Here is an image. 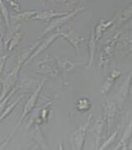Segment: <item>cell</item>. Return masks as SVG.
<instances>
[{"mask_svg": "<svg viewBox=\"0 0 132 150\" xmlns=\"http://www.w3.org/2000/svg\"><path fill=\"white\" fill-rule=\"evenodd\" d=\"M92 118V115H90L88 117L87 121L82 126H80L77 130L73 132V134H72V148L74 149L81 150L83 149L87 130L90 125Z\"/></svg>", "mask_w": 132, "mask_h": 150, "instance_id": "6", "label": "cell"}, {"mask_svg": "<svg viewBox=\"0 0 132 150\" xmlns=\"http://www.w3.org/2000/svg\"><path fill=\"white\" fill-rule=\"evenodd\" d=\"M97 39L95 38V34L94 32L91 31V34H90V38H89V42H88V49H89V55H90V60H89V63L87 65V69L92 67L93 62H94V58H95V55L97 52Z\"/></svg>", "mask_w": 132, "mask_h": 150, "instance_id": "15", "label": "cell"}, {"mask_svg": "<svg viewBox=\"0 0 132 150\" xmlns=\"http://www.w3.org/2000/svg\"><path fill=\"white\" fill-rule=\"evenodd\" d=\"M9 54L5 53L0 57V75H1V73L3 72L5 63H6V61H7L8 57H9Z\"/></svg>", "mask_w": 132, "mask_h": 150, "instance_id": "28", "label": "cell"}, {"mask_svg": "<svg viewBox=\"0 0 132 150\" xmlns=\"http://www.w3.org/2000/svg\"><path fill=\"white\" fill-rule=\"evenodd\" d=\"M115 21H116V18L113 19H104V18H102V19L100 20V22L97 25L95 32H94L95 38L97 39V41L101 38L102 37L103 33L114 24Z\"/></svg>", "mask_w": 132, "mask_h": 150, "instance_id": "14", "label": "cell"}, {"mask_svg": "<svg viewBox=\"0 0 132 150\" xmlns=\"http://www.w3.org/2000/svg\"><path fill=\"white\" fill-rule=\"evenodd\" d=\"M46 80H47V78L46 77L43 79V81L40 82L39 85L38 86V87L36 88V90L34 91V92L33 93V95L29 97V99L28 100V101L26 102L24 108H23V114H22V115L20 117L19 120L18 121V123L16 124V125H15L14 129H13V130L12 132L11 135L9 137V140H10V139H12L13 135L14 134L15 131L17 130V129H18L20 126V125L22 124V122L23 121V120L25 119V117L27 116L29 113H31V111L33 110V108H34L35 105H36V104H37V102H38V96H39L40 92H41L42 89L43 87Z\"/></svg>", "mask_w": 132, "mask_h": 150, "instance_id": "1", "label": "cell"}, {"mask_svg": "<svg viewBox=\"0 0 132 150\" xmlns=\"http://www.w3.org/2000/svg\"><path fill=\"white\" fill-rule=\"evenodd\" d=\"M59 36H61L60 33H54L53 34V35H51V36H49L48 38L45 39V40H44L43 42L41 44L40 43L38 44V46L36 47V49L33 51V52L32 55L30 56L29 58L28 59V61L26 62L25 64H28V63H29L30 62H32V61H33V59L35 58L36 57H38V56L40 55V54L42 53L43 52H44V51L48 48L51 44L56 39L58 38Z\"/></svg>", "mask_w": 132, "mask_h": 150, "instance_id": "8", "label": "cell"}, {"mask_svg": "<svg viewBox=\"0 0 132 150\" xmlns=\"http://www.w3.org/2000/svg\"><path fill=\"white\" fill-rule=\"evenodd\" d=\"M53 2H55L58 4H65V5H70L73 4L75 3H77L81 0H51Z\"/></svg>", "mask_w": 132, "mask_h": 150, "instance_id": "29", "label": "cell"}, {"mask_svg": "<svg viewBox=\"0 0 132 150\" xmlns=\"http://www.w3.org/2000/svg\"><path fill=\"white\" fill-rule=\"evenodd\" d=\"M38 11H33V10H28L22 13H18L17 14L13 16V18L17 21V22H24V21H28L32 20V18L37 13Z\"/></svg>", "mask_w": 132, "mask_h": 150, "instance_id": "17", "label": "cell"}, {"mask_svg": "<svg viewBox=\"0 0 132 150\" xmlns=\"http://www.w3.org/2000/svg\"><path fill=\"white\" fill-rule=\"evenodd\" d=\"M92 107V101L88 98H80L76 102V108L79 111H87Z\"/></svg>", "mask_w": 132, "mask_h": 150, "instance_id": "19", "label": "cell"}, {"mask_svg": "<svg viewBox=\"0 0 132 150\" xmlns=\"http://www.w3.org/2000/svg\"><path fill=\"white\" fill-rule=\"evenodd\" d=\"M104 120H106L108 129L110 130L112 125L113 119L117 110V105L114 100H109L104 105Z\"/></svg>", "mask_w": 132, "mask_h": 150, "instance_id": "9", "label": "cell"}, {"mask_svg": "<svg viewBox=\"0 0 132 150\" xmlns=\"http://www.w3.org/2000/svg\"><path fill=\"white\" fill-rule=\"evenodd\" d=\"M20 69H21V67H19L17 64H15L14 67L13 68L11 72L9 73L5 76L4 79L3 80V81H2L3 89H2V94L0 96V101L3 100V99L9 93L10 91L13 87L15 83L17 82Z\"/></svg>", "mask_w": 132, "mask_h": 150, "instance_id": "4", "label": "cell"}, {"mask_svg": "<svg viewBox=\"0 0 132 150\" xmlns=\"http://www.w3.org/2000/svg\"><path fill=\"white\" fill-rule=\"evenodd\" d=\"M35 71L43 75L53 76H55L59 74L58 70L56 66L55 59L49 55H47L43 57L39 62L36 65Z\"/></svg>", "mask_w": 132, "mask_h": 150, "instance_id": "3", "label": "cell"}, {"mask_svg": "<svg viewBox=\"0 0 132 150\" xmlns=\"http://www.w3.org/2000/svg\"><path fill=\"white\" fill-rule=\"evenodd\" d=\"M18 87H16L14 88V89H12L11 91H10V92L3 99V100H1L0 101V114L2 113V111L4 110V109L5 108V105L7 104V102H8V100H9L10 98H11V96L14 94L15 92L18 91Z\"/></svg>", "mask_w": 132, "mask_h": 150, "instance_id": "24", "label": "cell"}, {"mask_svg": "<svg viewBox=\"0 0 132 150\" xmlns=\"http://www.w3.org/2000/svg\"><path fill=\"white\" fill-rule=\"evenodd\" d=\"M56 66L58 70L59 74H70L75 69H77L79 67L82 66L83 63L81 62H73L69 60H65V59L57 58L55 59Z\"/></svg>", "mask_w": 132, "mask_h": 150, "instance_id": "7", "label": "cell"}, {"mask_svg": "<svg viewBox=\"0 0 132 150\" xmlns=\"http://www.w3.org/2000/svg\"><path fill=\"white\" fill-rule=\"evenodd\" d=\"M23 34L21 33L16 32V33L12 36V38H10L9 42V46L7 47L8 52H6V53H9L10 55V53L12 52V51H13V50L16 47V46L21 42V40L23 39Z\"/></svg>", "mask_w": 132, "mask_h": 150, "instance_id": "18", "label": "cell"}, {"mask_svg": "<svg viewBox=\"0 0 132 150\" xmlns=\"http://www.w3.org/2000/svg\"><path fill=\"white\" fill-rule=\"evenodd\" d=\"M0 13L4 20L5 23L7 27L10 28V22H9V10L7 8V5L5 4L4 0H0Z\"/></svg>", "mask_w": 132, "mask_h": 150, "instance_id": "23", "label": "cell"}, {"mask_svg": "<svg viewBox=\"0 0 132 150\" xmlns=\"http://www.w3.org/2000/svg\"><path fill=\"white\" fill-rule=\"evenodd\" d=\"M66 12H55L53 10H46L37 12V13L32 18V20H42V21H50L53 18L61 17L63 15L67 14Z\"/></svg>", "mask_w": 132, "mask_h": 150, "instance_id": "10", "label": "cell"}, {"mask_svg": "<svg viewBox=\"0 0 132 150\" xmlns=\"http://www.w3.org/2000/svg\"><path fill=\"white\" fill-rule=\"evenodd\" d=\"M121 33L119 32L115 34L107 42L105 47L102 49L101 53L100 55V61H99V67H105L108 65V63L111 62V57L113 56V52L116 48L119 40H120Z\"/></svg>", "mask_w": 132, "mask_h": 150, "instance_id": "2", "label": "cell"}, {"mask_svg": "<svg viewBox=\"0 0 132 150\" xmlns=\"http://www.w3.org/2000/svg\"><path fill=\"white\" fill-rule=\"evenodd\" d=\"M9 4L10 5V7L14 10L16 13H19L20 12V5L18 2V0H6Z\"/></svg>", "mask_w": 132, "mask_h": 150, "instance_id": "27", "label": "cell"}, {"mask_svg": "<svg viewBox=\"0 0 132 150\" xmlns=\"http://www.w3.org/2000/svg\"><path fill=\"white\" fill-rule=\"evenodd\" d=\"M23 97H24V96H20V98H18V99L17 100H15L14 102H13L10 105H9V106H7L6 108H4V110L2 111V113L0 114V122L4 120L5 118L8 116L11 112L13 111V110L15 107H16V105L18 104V102L21 101V100H22Z\"/></svg>", "mask_w": 132, "mask_h": 150, "instance_id": "21", "label": "cell"}, {"mask_svg": "<svg viewBox=\"0 0 132 150\" xmlns=\"http://www.w3.org/2000/svg\"><path fill=\"white\" fill-rule=\"evenodd\" d=\"M121 76V71H119L117 69H114L110 73V75L108 76L106 79L105 80V81L101 84L100 91L101 92V94H106L108 91L111 90V88L112 86V85L115 82V81Z\"/></svg>", "mask_w": 132, "mask_h": 150, "instance_id": "11", "label": "cell"}, {"mask_svg": "<svg viewBox=\"0 0 132 150\" xmlns=\"http://www.w3.org/2000/svg\"><path fill=\"white\" fill-rule=\"evenodd\" d=\"M4 33H5V28H4V20L2 19V18L0 17V52L3 51L4 47Z\"/></svg>", "mask_w": 132, "mask_h": 150, "instance_id": "25", "label": "cell"}, {"mask_svg": "<svg viewBox=\"0 0 132 150\" xmlns=\"http://www.w3.org/2000/svg\"><path fill=\"white\" fill-rule=\"evenodd\" d=\"M84 9V7H77V8H75L73 12L70 13H67V14L63 15V16H61V17H57V18H53V20L49 23L47 28L43 31V33L41 34V37H43L44 35H46L47 33H50L51 31H53L55 28H60L62 27V25H64L66 23H67L69 20L72 19L73 18L74 16L78 13L79 12H81L82 10Z\"/></svg>", "mask_w": 132, "mask_h": 150, "instance_id": "5", "label": "cell"}, {"mask_svg": "<svg viewBox=\"0 0 132 150\" xmlns=\"http://www.w3.org/2000/svg\"><path fill=\"white\" fill-rule=\"evenodd\" d=\"M131 13H132V8L131 5H130L128 8H126L123 10L121 11V13H119V16H118L117 21L118 23H123L125 22H127L128 20L131 19Z\"/></svg>", "mask_w": 132, "mask_h": 150, "instance_id": "20", "label": "cell"}, {"mask_svg": "<svg viewBox=\"0 0 132 150\" xmlns=\"http://www.w3.org/2000/svg\"><path fill=\"white\" fill-rule=\"evenodd\" d=\"M116 136H117V132L116 131H115L114 133H113L110 136L109 138H108V139L104 144H102L101 147H99V149H106L108 148L109 146L111 145V144H112L114 140L116 139Z\"/></svg>", "mask_w": 132, "mask_h": 150, "instance_id": "26", "label": "cell"}, {"mask_svg": "<svg viewBox=\"0 0 132 150\" xmlns=\"http://www.w3.org/2000/svg\"><path fill=\"white\" fill-rule=\"evenodd\" d=\"M131 74L130 73L129 76H128V77L126 79V81L121 85V89L119 90V92H118L117 106L120 109H121V107L123 105V103L125 101L126 98L127 97L128 91H129L130 86H131Z\"/></svg>", "mask_w": 132, "mask_h": 150, "instance_id": "12", "label": "cell"}, {"mask_svg": "<svg viewBox=\"0 0 132 150\" xmlns=\"http://www.w3.org/2000/svg\"><path fill=\"white\" fill-rule=\"evenodd\" d=\"M104 118H100L95 124V127L93 129V134L96 139V149H99V144H100V138H101V134L103 129V125H104Z\"/></svg>", "mask_w": 132, "mask_h": 150, "instance_id": "16", "label": "cell"}, {"mask_svg": "<svg viewBox=\"0 0 132 150\" xmlns=\"http://www.w3.org/2000/svg\"><path fill=\"white\" fill-rule=\"evenodd\" d=\"M131 135V122L129 123V125H128V127L126 128V132L124 133V135H123V137L121 138V140L120 141V143L118 144L117 147H116L115 149H123V146L126 145V142H127L128 139H130Z\"/></svg>", "mask_w": 132, "mask_h": 150, "instance_id": "22", "label": "cell"}, {"mask_svg": "<svg viewBox=\"0 0 132 150\" xmlns=\"http://www.w3.org/2000/svg\"><path fill=\"white\" fill-rule=\"evenodd\" d=\"M86 1H87V0H81V2H86Z\"/></svg>", "mask_w": 132, "mask_h": 150, "instance_id": "30", "label": "cell"}, {"mask_svg": "<svg viewBox=\"0 0 132 150\" xmlns=\"http://www.w3.org/2000/svg\"><path fill=\"white\" fill-rule=\"evenodd\" d=\"M60 34H61V36H62L64 38L66 39V40H67L70 44L74 48L77 49V51H79V46H80V44L82 42H83L84 40H85V38L83 37H80L79 35L77 34H76L74 33L72 30H70L68 32H66V33H64V32H60Z\"/></svg>", "mask_w": 132, "mask_h": 150, "instance_id": "13", "label": "cell"}]
</instances>
